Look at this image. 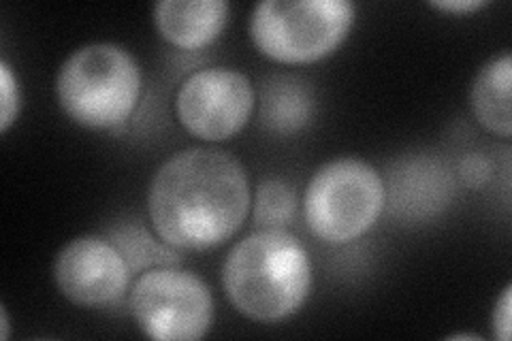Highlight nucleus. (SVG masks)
Masks as SVG:
<instances>
[{"label":"nucleus","instance_id":"obj_7","mask_svg":"<svg viewBox=\"0 0 512 341\" xmlns=\"http://www.w3.org/2000/svg\"><path fill=\"white\" fill-rule=\"evenodd\" d=\"M256 94L248 75L233 69L192 73L175 96V113L186 131L203 141L235 137L248 124Z\"/></svg>","mask_w":512,"mask_h":341},{"label":"nucleus","instance_id":"obj_18","mask_svg":"<svg viewBox=\"0 0 512 341\" xmlns=\"http://www.w3.org/2000/svg\"><path fill=\"white\" fill-rule=\"evenodd\" d=\"M431 7L446 13H472L487 7V0H434Z\"/></svg>","mask_w":512,"mask_h":341},{"label":"nucleus","instance_id":"obj_14","mask_svg":"<svg viewBox=\"0 0 512 341\" xmlns=\"http://www.w3.org/2000/svg\"><path fill=\"white\" fill-rule=\"evenodd\" d=\"M297 194L278 177H269L256 188L254 197V222L261 229H284L295 216Z\"/></svg>","mask_w":512,"mask_h":341},{"label":"nucleus","instance_id":"obj_10","mask_svg":"<svg viewBox=\"0 0 512 341\" xmlns=\"http://www.w3.org/2000/svg\"><path fill=\"white\" fill-rule=\"evenodd\" d=\"M229 11L227 0H163L154 7V22L171 45L201 50L218 39L227 26Z\"/></svg>","mask_w":512,"mask_h":341},{"label":"nucleus","instance_id":"obj_9","mask_svg":"<svg viewBox=\"0 0 512 341\" xmlns=\"http://www.w3.org/2000/svg\"><path fill=\"white\" fill-rule=\"evenodd\" d=\"M453 177L440 160L419 156L402 160L389 173L387 199L391 214L404 220H421L438 214L453 197Z\"/></svg>","mask_w":512,"mask_h":341},{"label":"nucleus","instance_id":"obj_17","mask_svg":"<svg viewBox=\"0 0 512 341\" xmlns=\"http://www.w3.org/2000/svg\"><path fill=\"white\" fill-rule=\"evenodd\" d=\"M510 322H512V286L508 284L493 307V316H491L493 337L498 341H508L510 327H512Z\"/></svg>","mask_w":512,"mask_h":341},{"label":"nucleus","instance_id":"obj_5","mask_svg":"<svg viewBox=\"0 0 512 341\" xmlns=\"http://www.w3.org/2000/svg\"><path fill=\"white\" fill-rule=\"evenodd\" d=\"M384 207V180L370 162L335 158L312 175L303 197V218L314 237L344 246L370 231Z\"/></svg>","mask_w":512,"mask_h":341},{"label":"nucleus","instance_id":"obj_8","mask_svg":"<svg viewBox=\"0 0 512 341\" xmlns=\"http://www.w3.org/2000/svg\"><path fill=\"white\" fill-rule=\"evenodd\" d=\"M131 267L111 239L84 235L69 241L54 263V280L64 299L79 307H107L131 290Z\"/></svg>","mask_w":512,"mask_h":341},{"label":"nucleus","instance_id":"obj_2","mask_svg":"<svg viewBox=\"0 0 512 341\" xmlns=\"http://www.w3.org/2000/svg\"><path fill=\"white\" fill-rule=\"evenodd\" d=\"M222 286L235 310L250 320H286L310 295V254L288 231L261 229L235 243L227 254Z\"/></svg>","mask_w":512,"mask_h":341},{"label":"nucleus","instance_id":"obj_20","mask_svg":"<svg viewBox=\"0 0 512 341\" xmlns=\"http://www.w3.org/2000/svg\"><path fill=\"white\" fill-rule=\"evenodd\" d=\"M451 339H480L476 335H451Z\"/></svg>","mask_w":512,"mask_h":341},{"label":"nucleus","instance_id":"obj_19","mask_svg":"<svg viewBox=\"0 0 512 341\" xmlns=\"http://www.w3.org/2000/svg\"><path fill=\"white\" fill-rule=\"evenodd\" d=\"M0 318H3V339H9V314H7V307L0 305Z\"/></svg>","mask_w":512,"mask_h":341},{"label":"nucleus","instance_id":"obj_3","mask_svg":"<svg viewBox=\"0 0 512 341\" xmlns=\"http://www.w3.org/2000/svg\"><path fill=\"white\" fill-rule=\"evenodd\" d=\"M56 94L62 111L79 126L94 131L120 128L139 103V62L116 43L84 45L62 62Z\"/></svg>","mask_w":512,"mask_h":341},{"label":"nucleus","instance_id":"obj_6","mask_svg":"<svg viewBox=\"0 0 512 341\" xmlns=\"http://www.w3.org/2000/svg\"><path fill=\"white\" fill-rule=\"evenodd\" d=\"M137 327L158 341H197L214 324V295L197 273L178 265L146 269L128 290Z\"/></svg>","mask_w":512,"mask_h":341},{"label":"nucleus","instance_id":"obj_13","mask_svg":"<svg viewBox=\"0 0 512 341\" xmlns=\"http://www.w3.org/2000/svg\"><path fill=\"white\" fill-rule=\"evenodd\" d=\"M111 241L124 254L131 271L152 269L158 265H180V256L156 243L141 226L122 224L111 231Z\"/></svg>","mask_w":512,"mask_h":341},{"label":"nucleus","instance_id":"obj_12","mask_svg":"<svg viewBox=\"0 0 512 341\" xmlns=\"http://www.w3.org/2000/svg\"><path fill=\"white\" fill-rule=\"evenodd\" d=\"M510 84H512V58L504 52L480 67L472 81L470 105L476 120L487 131L510 137L512 111H510Z\"/></svg>","mask_w":512,"mask_h":341},{"label":"nucleus","instance_id":"obj_15","mask_svg":"<svg viewBox=\"0 0 512 341\" xmlns=\"http://www.w3.org/2000/svg\"><path fill=\"white\" fill-rule=\"evenodd\" d=\"M22 107L20 81L11 71L9 64L0 62V131L7 133L11 124L18 120Z\"/></svg>","mask_w":512,"mask_h":341},{"label":"nucleus","instance_id":"obj_16","mask_svg":"<svg viewBox=\"0 0 512 341\" xmlns=\"http://www.w3.org/2000/svg\"><path fill=\"white\" fill-rule=\"evenodd\" d=\"M491 162L483 154H468L459 165L461 182L470 188H483L491 180Z\"/></svg>","mask_w":512,"mask_h":341},{"label":"nucleus","instance_id":"obj_11","mask_svg":"<svg viewBox=\"0 0 512 341\" xmlns=\"http://www.w3.org/2000/svg\"><path fill=\"white\" fill-rule=\"evenodd\" d=\"M316 111L314 90L295 75H271L259 92V118L269 133L295 135L306 128Z\"/></svg>","mask_w":512,"mask_h":341},{"label":"nucleus","instance_id":"obj_1","mask_svg":"<svg viewBox=\"0 0 512 341\" xmlns=\"http://www.w3.org/2000/svg\"><path fill=\"white\" fill-rule=\"evenodd\" d=\"M252 205L248 173L229 152L190 148L158 167L148 188L156 235L178 250H212L242 229Z\"/></svg>","mask_w":512,"mask_h":341},{"label":"nucleus","instance_id":"obj_4","mask_svg":"<svg viewBox=\"0 0 512 341\" xmlns=\"http://www.w3.org/2000/svg\"><path fill=\"white\" fill-rule=\"evenodd\" d=\"M348 0H263L250 18V39L263 56L310 64L331 56L355 26Z\"/></svg>","mask_w":512,"mask_h":341}]
</instances>
